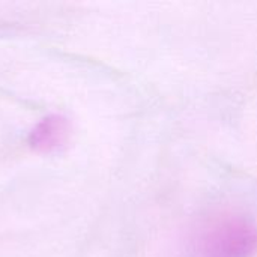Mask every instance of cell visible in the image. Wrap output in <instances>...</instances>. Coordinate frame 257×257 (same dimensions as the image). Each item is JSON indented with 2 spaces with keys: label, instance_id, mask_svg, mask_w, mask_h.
<instances>
[{
  "label": "cell",
  "instance_id": "obj_1",
  "mask_svg": "<svg viewBox=\"0 0 257 257\" xmlns=\"http://www.w3.org/2000/svg\"><path fill=\"white\" fill-rule=\"evenodd\" d=\"M257 251V229L241 217H217L197 232L194 257H253Z\"/></svg>",
  "mask_w": 257,
  "mask_h": 257
},
{
  "label": "cell",
  "instance_id": "obj_2",
  "mask_svg": "<svg viewBox=\"0 0 257 257\" xmlns=\"http://www.w3.org/2000/svg\"><path fill=\"white\" fill-rule=\"evenodd\" d=\"M71 137V123L62 114H51L42 119L29 134V145L41 154L60 151Z\"/></svg>",
  "mask_w": 257,
  "mask_h": 257
}]
</instances>
